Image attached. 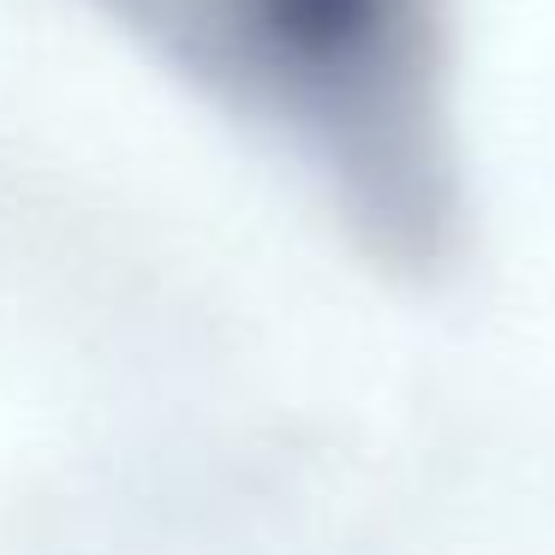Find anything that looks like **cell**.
<instances>
[{
	"label": "cell",
	"mask_w": 555,
	"mask_h": 555,
	"mask_svg": "<svg viewBox=\"0 0 555 555\" xmlns=\"http://www.w3.org/2000/svg\"><path fill=\"white\" fill-rule=\"evenodd\" d=\"M204 90L317 156L388 240L448 197L442 0H108Z\"/></svg>",
	"instance_id": "cell-1"
}]
</instances>
